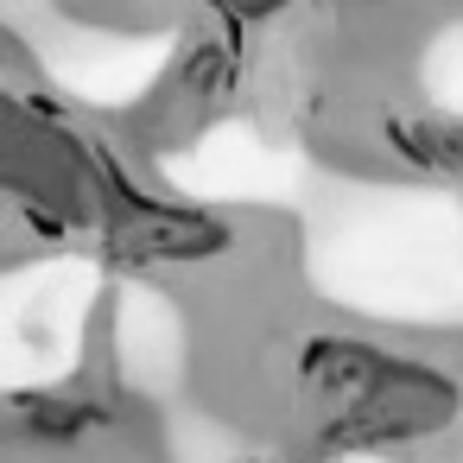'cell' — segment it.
Returning <instances> with one entry per match:
<instances>
[{
	"label": "cell",
	"instance_id": "cell-1",
	"mask_svg": "<svg viewBox=\"0 0 463 463\" xmlns=\"http://www.w3.org/2000/svg\"><path fill=\"white\" fill-rule=\"evenodd\" d=\"M463 387L431 355H400L381 343L330 336L298 355V406L317 450H393L431 438L457 412Z\"/></svg>",
	"mask_w": 463,
	"mask_h": 463
},
{
	"label": "cell",
	"instance_id": "cell-2",
	"mask_svg": "<svg viewBox=\"0 0 463 463\" xmlns=\"http://www.w3.org/2000/svg\"><path fill=\"white\" fill-rule=\"evenodd\" d=\"M216 14H229V20H260V14H279L286 0H210Z\"/></svg>",
	"mask_w": 463,
	"mask_h": 463
}]
</instances>
